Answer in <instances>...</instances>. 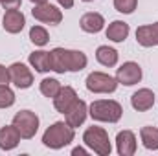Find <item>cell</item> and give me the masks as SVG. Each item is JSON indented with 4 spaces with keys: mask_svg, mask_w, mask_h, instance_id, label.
Segmentation results:
<instances>
[{
    "mask_svg": "<svg viewBox=\"0 0 158 156\" xmlns=\"http://www.w3.org/2000/svg\"><path fill=\"white\" fill-rule=\"evenodd\" d=\"M74 127H70L66 121H55L44 130L42 143L50 149H63L74 142Z\"/></svg>",
    "mask_w": 158,
    "mask_h": 156,
    "instance_id": "1",
    "label": "cell"
},
{
    "mask_svg": "<svg viewBox=\"0 0 158 156\" xmlns=\"http://www.w3.org/2000/svg\"><path fill=\"white\" fill-rule=\"evenodd\" d=\"M88 114L94 121L118 123L121 116H123V109L114 99H98L88 107Z\"/></svg>",
    "mask_w": 158,
    "mask_h": 156,
    "instance_id": "2",
    "label": "cell"
},
{
    "mask_svg": "<svg viewBox=\"0 0 158 156\" xmlns=\"http://www.w3.org/2000/svg\"><path fill=\"white\" fill-rule=\"evenodd\" d=\"M83 142L88 149H92L96 154L99 156H109L112 153V145H110V140H109V134L105 129L101 127H88L83 134Z\"/></svg>",
    "mask_w": 158,
    "mask_h": 156,
    "instance_id": "3",
    "label": "cell"
},
{
    "mask_svg": "<svg viewBox=\"0 0 158 156\" xmlns=\"http://www.w3.org/2000/svg\"><path fill=\"white\" fill-rule=\"evenodd\" d=\"M13 125L20 132V138L31 140L39 130V116L31 110H20L13 116Z\"/></svg>",
    "mask_w": 158,
    "mask_h": 156,
    "instance_id": "4",
    "label": "cell"
},
{
    "mask_svg": "<svg viewBox=\"0 0 158 156\" xmlns=\"http://www.w3.org/2000/svg\"><path fill=\"white\" fill-rule=\"evenodd\" d=\"M86 88L94 94H112L118 88V81L116 77L103 74V72H92L86 77Z\"/></svg>",
    "mask_w": 158,
    "mask_h": 156,
    "instance_id": "5",
    "label": "cell"
},
{
    "mask_svg": "<svg viewBox=\"0 0 158 156\" xmlns=\"http://www.w3.org/2000/svg\"><path fill=\"white\" fill-rule=\"evenodd\" d=\"M116 81H118V84H125V86H132V84L140 83L142 81V68H140V64L134 63V61L123 63L118 68V72H116Z\"/></svg>",
    "mask_w": 158,
    "mask_h": 156,
    "instance_id": "6",
    "label": "cell"
},
{
    "mask_svg": "<svg viewBox=\"0 0 158 156\" xmlns=\"http://www.w3.org/2000/svg\"><path fill=\"white\" fill-rule=\"evenodd\" d=\"M31 15L35 17V20H39L42 24H50V26H55L63 20V13L59 7L52 6V4H39L31 9Z\"/></svg>",
    "mask_w": 158,
    "mask_h": 156,
    "instance_id": "7",
    "label": "cell"
},
{
    "mask_svg": "<svg viewBox=\"0 0 158 156\" xmlns=\"http://www.w3.org/2000/svg\"><path fill=\"white\" fill-rule=\"evenodd\" d=\"M9 79L17 88H30L33 84V74L24 63H13L9 66Z\"/></svg>",
    "mask_w": 158,
    "mask_h": 156,
    "instance_id": "8",
    "label": "cell"
},
{
    "mask_svg": "<svg viewBox=\"0 0 158 156\" xmlns=\"http://www.w3.org/2000/svg\"><path fill=\"white\" fill-rule=\"evenodd\" d=\"M24 24H26V17H24V13L20 9H7L6 15H4V18H2L4 30L7 33H13V35L20 33L22 28H24Z\"/></svg>",
    "mask_w": 158,
    "mask_h": 156,
    "instance_id": "9",
    "label": "cell"
},
{
    "mask_svg": "<svg viewBox=\"0 0 158 156\" xmlns=\"http://www.w3.org/2000/svg\"><path fill=\"white\" fill-rule=\"evenodd\" d=\"M88 116V107H86V103L83 101V99H77L66 112H64V119H66V123L70 125V127H79V125H83L85 123V119Z\"/></svg>",
    "mask_w": 158,
    "mask_h": 156,
    "instance_id": "10",
    "label": "cell"
},
{
    "mask_svg": "<svg viewBox=\"0 0 158 156\" xmlns=\"http://www.w3.org/2000/svg\"><path fill=\"white\" fill-rule=\"evenodd\" d=\"M76 101H77V94H76V90H74L72 86H61L59 94L53 97V107H55L57 112L64 114V112H66Z\"/></svg>",
    "mask_w": 158,
    "mask_h": 156,
    "instance_id": "11",
    "label": "cell"
},
{
    "mask_svg": "<svg viewBox=\"0 0 158 156\" xmlns=\"http://www.w3.org/2000/svg\"><path fill=\"white\" fill-rule=\"evenodd\" d=\"M131 105H132V109L138 110V112H147V110L153 109V105H155V94H153V90H149V88H140V90H136V92L132 94V97H131Z\"/></svg>",
    "mask_w": 158,
    "mask_h": 156,
    "instance_id": "12",
    "label": "cell"
},
{
    "mask_svg": "<svg viewBox=\"0 0 158 156\" xmlns=\"http://www.w3.org/2000/svg\"><path fill=\"white\" fill-rule=\"evenodd\" d=\"M136 40L143 48L158 46V22L155 24H145L136 30Z\"/></svg>",
    "mask_w": 158,
    "mask_h": 156,
    "instance_id": "13",
    "label": "cell"
},
{
    "mask_svg": "<svg viewBox=\"0 0 158 156\" xmlns=\"http://www.w3.org/2000/svg\"><path fill=\"white\" fill-rule=\"evenodd\" d=\"M116 149L119 156H132L136 153V136L132 130H121L116 136Z\"/></svg>",
    "mask_w": 158,
    "mask_h": 156,
    "instance_id": "14",
    "label": "cell"
},
{
    "mask_svg": "<svg viewBox=\"0 0 158 156\" xmlns=\"http://www.w3.org/2000/svg\"><path fill=\"white\" fill-rule=\"evenodd\" d=\"M79 26L86 33H99L103 30V26H105V18H103V15H99L96 11H88V13H85L81 17Z\"/></svg>",
    "mask_w": 158,
    "mask_h": 156,
    "instance_id": "15",
    "label": "cell"
},
{
    "mask_svg": "<svg viewBox=\"0 0 158 156\" xmlns=\"http://www.w3.org/2000/svg\"><path fill=\"white\" fill-rule=\"evenodd\" d=\"M20 142V132L17 130L15 125H6L0 129V149L2 151H11L19 145Z\"/></svg>",
    "mask_w": 158,
    "mask_h": 156,
    "instance_id": "16",
    "label": "cell"
},
{
    "mask_svg": "<svg viewBox=\"0 0 158 156\" xmlns=\"http://www.w3.org/2000/svg\"><path fill=\"white\" fill-rule=\"evenodd\" d=\"M64 61H66V72H81L86 68V55L79 50H64Z\"/></svg>",
    "mask_w": 158,
    "mask_h": 156,
    "instance_id": "17",
    "label": "cell"
},
{
    "mask_svg": "<svg viewBox=\"0 0 158 156\" xmlns=\"http://www.w3.org/2000/svg\"><path fill=\"white\" fill-rule=\"evenodd\" d=\"M129 33H131V28H129V24L123 22V20H114V22H110L109 28H107V31H105L107 39L112 40V42H123V40L129 37Z\"/></svg>",
    "mask_w": 158,
    "mask_h": 156,
    "instance_id": "18",
    "label": "cell"
},
{
    "mask_svg": "<svg viewBox=\"0 0 158 156\" xmlns=\"http://www.w3.org/2000/svg\"><path fill=\"white\" fill-rule=\"evenodd\" d=\"M96 59L99 64L107 66V68H112L118 64V51L110 46H99L96 50Z\"/></svg>",
    "mask_w": 158,
    "mask_h": 156,
    "instance_id": "19",
    "label": "cell"
},
{
    "mask_svg": "<svg viewBox=\"0 0 158 156\" xmlns=\"http://www.w3.org/2000/svg\"><path fill=\"white\" fill-rule=\"evenodd\" d=\"M30 64L40 72V74H44V72H50L52 70V61H50V51H33V53H30Z\"/></svg>",
    "mask_w": 158,
    "mask_h": 156,
    "instance_id": "20",
    "label": "cell"
},
{
    "mask_svg": "<svg viewBox=\"0 0 158 156\" xmlns=\"http://www.w3.org/2000/svg\"><path fill=\"white\" fill-rule=\"evenodd\" d=\"M140 138L145 149L149 151H158V129L156 127H142Z\"/></svg>",
    "mask_w": 158,
    "mask_h": 156,
    "instance_id": "21",
    "label": "cell"
},
{
    "mask_svg": "<svg viewBox=\"0 0 158 156\" xmlns=\"http://www.w3.org/2000/svg\"><path fill=\"white\" fill-rule=\"evenodd\" d=\"M50 61H52V70L57 74L66 72V61H64V48H53L50 51Z\"/></svg>",
    "mask_w": 158,
    "mask_h": 156,
    "instance_id": "22",
    "label": "cell"
},
{
    "mask_svg": "<svg viewBox=\"0 0 158 156\" xmlns=\"http://www.w3.org/2000/svg\"><path fill=\"white\" fill-rule=\"evenodd\" d=\"M59 90H61V83H59L57 79L46 77V79L40 81V94H42V96L53 99V97L59 94Z\"/></svg>",
    "mask_w": 158,
    "mask_h": 156,
    "instance_id": "23",
    "label": "cell"
},
{
    "mask_svg": "<svg viewBox=\"0 0 158 156\" xmlns=\"http://www.w3.org/2000/svg\"><path fill=\"white\" fill-rule=\"evenodd\" d=\"M30 40L35 44V46H46L48 44V31L42 28V26H33L31 30H30Z\"/></svg>",
    "mask_w": 158,
    "mask_h": 156,
    "instance_id": "24",
    "label": "cell"
},
{
    "mask_svg": "<svg viewBox=\"0 0 158 156\" xmlns=\"http://www.w3.org/2000/svg\"><path fill=\"white\" fill-rule=\"evenodd\" d=\"M15 103V92L7 84H0V109H9Z\"/></svg>",
    "mask_w": 158,
    "mask_h": 156,
    "instance_id": "25",
    "label": "cell"
},
{
    "mask_svg": "<svg viewBox=\"0 0 158 156\" xmlns=\"http://www.w3.org/2000/svg\"><path fill=\"white\" fill-rule=\"evenodd\" d=\"M138 6V0H114V7L116 11L123 13V15H131Z\"/></svg>",
    "mask_w": 158,
    "mask_h": 156,
    "instance_id": "26",
    "label": "cell"
},
{
    "mask_svg": "<svg viewBox=\"0 0 158 156\" xmlns=\"http://www.w3.org/2000/svg\"><path fill=\"white\" fill-rule=\"evenodd\" d=\"M22 0H0V6L6 9H19Z\"/></svg>",
    "mask_w": 158,
    "mask_h": 156,
    "instance_id": "27",
    "label": "cell"
},
{
    "mask_svg": "<svg viewBox=\"0 0 158 156\" xmlns=\"http://www.w3.org/2000/svg\"><path fill=\"white\" fill-rule=\"evenodd\" d=\"M11 83L9 79V68H6L4 64H0V84H7Z\"/></svg>",
    "mask_w": 158,
    "mask_h": 156,
    "instance_id": "28",
    "label": "cell"
},
{
    "mask_svg": "<svg viewBox=\"0 0 158 156\" xmlns=\"http://www.w3.org/2000/svg\"><path fill=\"white\" fill-rule=\"evenodd\" d=\"M57 2H59V6L64 7V9H70V7L74 6V0H57Z\"/></svg>",
    "mask_w": 158,
    "mask_h": 156,
    "instance_id": "29",
    "label": "cell"
},
{
    "mask_svg": "<svg viewBox=\"0 0 158 156\" xmlns=\"http://www.w3.org/2000/svg\"><path fill=\"white\" fill-rule=\"evenodd\" d=\"M72 154H74V156H77V154L86 156V149H83V147H76V149L72 151Z\"/></svg>",
    "mask_w": 158,
    "mask_h": 156,
    "instance_id": "30",
    "label": "cell"
},
{
    "mask_svg": "<svg viewBox=\"0 0 158 156\" xmlns=\"http://www.w3.org/2000/svg\"><path fill=\"white\" fill-rule=\"evenodd\" d=\"M31 4H35V6H39V4H46L48 0H30Z\"/></svg>",
    "mask_w": 158,
    "mask_h": 156,
    "instance_id": "31",
    "label": "cell"
},
{
    "mask_svg": "<svg viewBox=\"0 0 158 156\" xmlns=\"http://www.w3.org/2000/svg\"><path fill=\"white\" fill-rule=\"evenodd\" d=\"M83 2H92V0H83Z\"/></svg>",
    "mask_w": 158,
    "mask_h": 156,
    "instance_id": "32",
    "label": "cell"
}]
</instances>
